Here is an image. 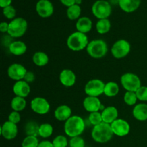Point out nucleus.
Here are the masks:
<instances>
[{
	"label": "nucleus",
	"mask_w": 147,
	"mask_h": 147,
	"mask_svg": "<svg viewBox=\"0 0 147 147\" xmlns=\"http://www.w3.org/2000/svg\"><path fill=\"white\" fill-rule=\"evenodd\" d=\"M86 129L84 119L79 116H72L64 124V131L69 137L80 136Z\"/></svg>",
	"instance_id": "obj_1"
},
{
	"label": "nucleus",
	"mask_w": 147,
	"mask_h": 147,
	"mask_svg": "<svg viewBox=\"0 0 147 147\" xmlns=\"http://www.w3.org/2000/svg\"><path fill=\"white\" fill-rule=\"evenodd\" d=\"M113 135L114 134L111 124L104 122L93 126L91 131V136L93 139L99 144L107 143L113 138Z\"/></svg>",
	"instance_id": "obj_2"
},
{
	"label": "nucleus",
	"mask_w": 147,
	"mask_h": 147,
	"mask_svg": "<svg viewBox=\"0 0 147 147\" xmlns=\"http://www.w3.org/2000/svg\"><path fill=\"white\" fill-rule=\"evenodd\" d=\"M86 51L88 55L94 59H101L106 55L109 47L106 42L101 39H96L88 43Z\"/></svg>",
	"instance_id": "obj_3"
},
{
	"label": "nucleus",
	"mask_w": 147,
	"mask_h": 147,
	"mask_svg": "<svg viewBox=\"0 0 147 147\" xmlns=\"http://www.w3.org/2000/svg\"><path fill=\"white\" fill-rule=\"evenodd\" d=\"M66 43L70 50L78 52L86 49L89 42L86 34L76 31L69 35Z\"/></svg>",
	"instance_id": "obj_4"
},
{
	"label": "nucleus",
	"mask_w": 147,
	"mask_h": 147,
	"mask_svg": "<svg viewBox=\"0 0 147 147\" xmlns=\"http://www.w3.org/2000/svg\"><path fill=\"white\" fill-rule=\"evenodd\" d=\"M28 27V23L22 17H16L9 23L7 34L12 38H20L26 33Z\"/></svg>",
	"instance_id": "obj_5"
},
{
	"label": "nucleus",
	"mask_w": 147,
	"mask_h": 147,
	"mask_svg": "<svg viewBox=\"0 0 147 147\" xmlns=\"http://www.w3.org/2000/svg\"><path fill=\"white\" fill-rule=\"evenodd\" d=\"M121 84L126 91L136 92L142 86V81L137 75L126 73L121 77Z\"/></svg>",
	"instance_id": "obj_6"
},
{
	"label": "nucleus",
	"mask_w": 147,
	"mask_h": 147,
	"mask_svg": "<svg viewBox=\"0 0 147 147\" xmlns=\"http://www.w3.org/2000/svg\"><path fill=\"white\" fill-rule=\"evenodd\" d=\"M111 12V5L106 0H98L92 6V13L98 20L108 19Z\"/></svg>",
	"instance_id": "obj_7"
},
{
	"label": "nucleus",
	"mask_w": 147,
	"mask_h": 147,
	"mask_svg": "<svg viewBox=\"0 0 147 147\" xmlns=\"http://www.w3.org/2000/svg\"><path fill=\"white\" fill-rule=\"evenodd\" d=\"M131 45L124 39H121L113 43L111 48V53L116 59H122L126 57L131 51Z\"/></svg>",
	"instance_id": "obj_8"
},
{
	"label": "nucleus",
	"mask_w": 147,
	"mask_h": 147,
	"mask_svg": "<svg viewBox=\"0 0 147 147\" xmlns=\"http://www.w3.org/2000/svg\"><path fill=\"white\" fill-rule=\"evenodd\" d=\"M106 83L100 79H92L87 82L84 88L85 93L87 96L98 97L104 93Z\"/></svg>",
	"instance_id": "obj_9"
},
{
	"label": "nucleus",
	"mask_w": 147,
	"mask_h": 147,
	"mask_svg": "<svg viewBox=\"0 0 147 147\" xmlns=\"http://www.w3.org/2000/svg\"><path fill=\"white\" fill-rule=\"evenodd\" d=\"M30 107L32 111L37 114L45 115L50 111V105L47 100L42 97H36L30 102Z\"/></svg>",
	"instance_id": "obj_10"
},
{
	"label": "nucleus",
	"mask_w": 147,
	"mask_h": 147,
	"mask_svg": "<svg viewBox=\"0 0 147 147\" xmlns=\"http://www.w3.org/2000/svg\"><path fill=\"white\" fill-rule=\"evenodd\" d=\"M113 134L119 137L127 136L131 130L129 122L122 119H118L111 124Z\"/></svg>",
	"instance_id": "obj_11"
},
{
	"label": "nucleus",
	"mask_w": 147,
	"mask_h": 147,
	"mask_svg": "<svg viewBox=\"0 0 147 147\" xmlns=\"http://www.w3.org/2000/svg\"><path fill=\"white\" fill-rule=\"evenodd\" d=\"M27 73V70L25 67L20 63H13L7 69V75L9 78L15 81L24 80Z\"/></svg>",
	"instance_id": "obj_12"
},
{
	"label": "nucleus",
	"mask_w": 147,
	"mask_h": 147,
	"mask_svg": "<svg viewBox=\"0 0 147 147\" xmlns=\"http://www.w3.org/2000/svg\"><path fill=\"white\" fill-rule=\"evenodd\" d=\"M36 11L40 17L47 18L53 15L54 7L49 0H39L36 4Z\"/></svg>",
	"instance_id": "obj_13"
},
{
	"label": "nucleus",
	"mask_w": 147,
	"mask_h": 147,
	"mask_svg": "<svg viewBox=\"0 0 147 147\" xmlns=\"http://www.w3.org/2000/svg\"><path fill=\"white\" fill-rule=\"evenodd\" d=\"M83 106L85 110L90 113L103 111L106 108L102 105L101 101L98 97H93V96H87L85 98L83 102Z\"/></svg>",
	"instance_id": "obj_14"
},
{
	"label": "nucleus",
	"mask_w": 147,
	"mask_h": 147,
	"mask_svg": "<svg viewBox=\"0 0 147 147\" xmlns=\"http://www.w3.org/2000/svg\"><path fill=\"white\" fill-rule=\"evenodd\" d=\"M1 135L4 139L7 140H12L17 137L18 134V128L17 125L11 122L5 121L1 126Z\"/></svg>",
	"instance_id": "obj_15"
},
{
	"label": "nucleus",
	"mask_w": 147,
	"mask_h": 147,
	"mask_svg": "<svg viewBox=\"0 0 147 147\" xmlns=\"http://www.w3.org/2000/svg\"><path fill=\"white\" fill-rule=\"evenodd\" d=\"M12 90L16 96L24 98L29 96L31 91L29 83L24 80L16 81L13 86Z\"/></svg>",
	"instance_id": "obj_16"
},
{
	"label": "nucleus",
	"mask_w": 147,
	"mask_h": 147,
	"mask_svg": "<svg viewBox=\"0 0 147 147\" xmlns=\"http://www.w3.org/2000/svg\"><path fill=\"white\" fill-rule=\"evenodd\" d=\"M59 79L63 86L70 88L75 85L76 82V76L74 72L69 69L62 70L59 76Z\"/></svg>",
	"instance_id": "obj_17"
},
{
	"label": "nucleus",
	"mask_w": 147,
	"mask_h": 147,
	"mask_svg": "<svg viewBox=\"0 0 147 147\" xmlns=\"http://www.w3.org/2000/svg\"><path fill=\"white\" fill-rule=\"evenodd\" d=\"M101 115L103 122L109 123V124H111L116 119H118L119 111L115 106H110L106 107L102 111Z\"/></svg>",
	"instance_id": "obj_18"
},
{
	"label": "nucleus",
	"mask_w": 147,
	"mask_h": 147,
	"mask_svg": "<svg viewBox=\"0 0 147 147\" xmlns=\"http://www.w3.org/2000/svg\"><path fill=\"white\" fill-rule=\"evenodd\" d=\"M54 116L59 121L65 122L72 116V110L67 105H61L56 108L54 111Z\"/></svg>",
	"instance_id": "obj_19"
},
{
	"label": "nucleus",
	"mask_w": 147,
	"mask_h": 147,
	"mask_svg": "<svg viewBox=\"0 0 147 147\" xmlns=\"http://www.w3.org/2000/svg\"><path fill=\"white\" fill-rule=\"evenodd\" d=\"M132 114L139 121H147V103H141L135 105L132 110Z\"/></svg>",
	"instance_id": "obj_20"
},
{
	"label": "nucleus",
	"mask_w": 147,
	"mask_h": 147,
	"mask_svg": "<svg viewBox=\"0 0 147 147\" xmlns=\"http://www.w3.org/2000/svg\"><path fill=\"white\" fill-rule=\"evenodd\" d=\"M141 2L142 0H119V5L123 11L131 13L139 9Z\"/></svg>",
	"instance_id": "obj_21"
},
{
	"label": "nucleus",
	"mask_w": 147,
	"mask_h": 147,
	"mask_svg": "<svg viewBox=\"0 0 147 147\" xmlns=\"http://www.w3.org/2000/svg\"><path fill=\"white\" fill-rule=\"evenodd\" d=\"M76 30L80 32L87 34L92 30L93 22L92 20L88 17H82L78 20L76 24Z\"/></svg>",
	"instance_id": "obj_22"
},
{
	"label": "nucleus",
	"mask_w": 147,
	"mask_h": 147,
	"mask_svg": "<svg viewBox=\"0 0 147 147\" xmlns=\"http://www.w3.org/2000/svg\"><path fill=\"white\" fill-rule=\"evenodd\" d=\"M8 48L10 53L16 56L22 55L27 52V47L25 43L20 40L13 41Z\"/></svg>",
	"instance_id": "obj_23"
},
{
	"label": "nucleus",
	"mask_w": 147,
	"mask_h": 147,
	"mask_svg": "<svg viewBox=\"0 0 147 147\" xmlns=\"http://www.w3.org/2000/svg\"><path fill=\"white\" fill-rule=\"evenodd\" d=\"M32 62L38 67H43L49 63V57L42 51H37L33 55Z\"/></svg>",
	"instance_id": "obj_24"
},
{
	"label": "nucleus",
	"mask_w": 147,
	"mask_h": 147,
	"mask_svg": "<svg viewBox=\"0 0 147 147\" xmlns=\"http://www.w3.org/2000/svg\"><path fill=\"white\" fill-rule=\"evenodd\" d=\"M119 92V86L115 82L111 81L106 83L104 88L103 94L108 97H115L118 95Z\"/></svg>",
	"instance_id": "obj_25"
},
{
	"label": "nucleus",
	"mask_w": 147,
	"mask_h": 147,
	"mask_svg": "<svg viewBox=\"0 0 147 147\" xmlns=\"http://www.w3.org/2000/svg\"><path fill=\"white\" fill-rule=\"evenodd\" d=\"M111 24L109 19L99 20L96 24V31L100 34H104L109 32L111 30Z\"/></svg>",
	"instance_id": "obj_26"
},
{
	"label": "nucleus",
	"mask_w": 147,
	"mask_h": 147,
	"mask_svg": "<svg viewBox=\"0 0 147 147\" xmlns=\"http://www.w3.org/2000/svg\"><path fill=\"white\" fill-rule=\"evenodd\" d=\"M27 106V102L24 98L15 96L11 101V108L14 111L20 112L24 110Z\"/></svg>",
	"instance_id": "obj_27"
},
{
	"label": "nucleus",
	"mask_w": 147,
	"mask_h": 147,
	"mask_svg": "<svg viewBox=\"0 0 147 147\" xmlns=\"http://www.w3.org/2000/svg\"><path fill=\"white\" fill-rule=\"evenodd\" d=\"M53 133V127L50 123H44L40 125L38 131V136L43 139L50 137Z\"/></svg>",
	"instance_id": "obj_28"
},
{
	"label": "nucleus",
	"mask_w": 147,
	"mask_h": 147,
	"mask_svg": "<svg viewBox=\"0 0 147 147\" xmlns=\"http://www.w3.org/2000/svg\"><path fill=\"white\" fill-rule=\"evenodd\" d=\"M66 14H67V17L69 20H78L80 18V14H81V8H80V5L74 4V5L71 6V7H67Z\"/></svg>",
	"instance_id": "obj_29"
},
{
	"label": "nucleus",
	"mask_w": 147,
	"mask_h": 147,
	"mask_svg": "<svg viewBox=\"0 0 147 147\" xmlns=\"http://www.w3.org/2000/svg\"><path fill=\"white\" fill-rule=\"evenodd\" d=\"M40 125L37 124V123L34 121L27 122L25 125V133L27 136H38V131Z\"/></svg>",
	"instance_id": "obj_30"
},
{
	"label": "nucleus",
	"mask_w": 147,
	"mask_h": 147,
	"mask_svg": "<svg viewBox=\"0 0 147 147\" xmlns=\"http://www.w3.org/2000/svg\"><path fill=\"white\" fill-rule=\"evenodd\" d=\"M39 144L37 136H27L22 142V147H37Z\"/></svg>",
	"instance_id": "obj_31"
},
{
	"label": "nucleus",
	"mask_w": 147,
	"mask_h": 147,
	"mask_svg": "<svg viewBox=\"0 0 147 147\" xmlns=\"http://www.w3.org/2000/svg\"><path fill=\"white\" fill-rule=\"evenodd\" d=\"M137 96L135 92L126 91L123 96V101L128 106H134L137 103Z\"/></svg>",
	"instance_id": "obj_32"
},
{
	"label": "nucleus",
	"mask_w": 147,
	"mask_h": 147,
	"mask_svg": "<svg viewBox=\"0 0 147 147\" xmlns=\"http://www.w3.org/2000/svg\"><path fill=\"white\" fill-rule=\"evenodd\" d=\"M53 144L54 147H68L69 142L67 137L63 135H58L55 136L53 140Z\"/></svg>",
	"instance_id": "obj_33"
},
{
	"label": "nucleus",
	"mask_w": 147,
	"mask_h": 147,
	"mask_svg": "<svg viewBox=\"0 0 147 147\" xmlns=\"http://www.w3.org/2000/svg\"><path fill=\"white\" fill-rule=\"evenodd\" d=\"M88 121L90 124L93 125V126H97V125L103 122L101 112L97 111L90 113L88 116Z\"/></svg>",
	"instance_id": "obj_34"
},
{
	"label": "nucleus",
	"mask_w": 147,
	"mask_h": 147,
	"mask_svg": "<svg viewBox=\"0 0 147 147\" xmlns=\"http://www.w3.org/2000/svg\"><path fill=\"white\" fill-rule=\"evenodd\" d=\"M85 146H86V142L80 136L72 137L69 140L70 147H85Z\"/></svg>",
	"instance_id": "obj_35"
},
{
	"label": "nucleus",
	"mask_w": 147,
	"mask_h": 147,
	"mask_svg": "<svg viewBox=\"0 0 147 147\" xmlns=\"http://www.w3.org/2000/svg\"><path fill=\"white\" fill-rule=\"evenodd\" d=\"M16 14H17V11L13 6L10 5L3 9V14L6 18L9 19V20H12L16 18Z\"/></svg>",
	"instance_id": "obj_36"
},
{
	"label": "nucleus",
	"mask_w": 147,
	"mask_h": 147,
	"mask_svg": "<svg viewBox=\"0 0 147 147\" xmlns=\"http://www.w3.org/2000/svg\"><path fill=\"white\" fill-rule=\"evenodd\" d=\"M138 100L142 102L147 101V86H142L136 92Z\"/></svg>",
	"instance_id": "obj_37"
},
{
	"label": "nucleus",
	"mask_w": 147,
	"mask_h": 147,
	"mask_svg": "<svg viewBox=\"0 0 147 147\" xmlns=\"http://www.w3.org/2000/svg\"><path fill=\"white\" fill-rule=\"evenodd\" d=\"M8 121L17 125V123H20L21 121V116L20 114V112L14 111H11L8 116Z\"/></svg>",
	"instance_id": "obj_38"
},
{
	"label": "nucleus",
	"mask_w": 147,
	"mask_h": 147,
	"mask_svg": "<svg viewBox=\"0 0 147 147\" xmlns=\"http://www.w3.org/2000/svg\"><path fill=\"white\" fill-rule=\"evenodd\" d=\"M34 79H35L34 73L31 71H27V73H26L25 76H24V80H25L27 83H32V82L34 80Z\"/></svg>",
	"instance_id": "obj_39"
},
{
	"label": "nucleus",
	"mask_w": 147,
	"mask_h": 147,
	"mask_svg": "<svg viewBox=\"0 0 147 147\" xmlns=\"http://www.w3.org/2000/svg\"><path fill=\"white\" fill-rule=\"evenodd\" d=\"M9 30V23L6 22H2L0 24V31L2 33H7Z\"/></svg>",
	"instance_id": "obj_40"
},
{
	"label": "nucleus",
	"mask_w": 147,
	"mask_h": 147,
	"mask_svg": "<svg viewBox=\"0 0 147 147\" xmlns=\"http://www.w3.org/2000/svg\"><path fill=\"white\" fill-rule=\"evenodd\" d=\"M37 147H54V146H53V142H50V141L47 140H44L40 142V144H39Z\"/></svg>",
	"instance_id": "obj_41"
},
{
	"label": "nucleus",
	"mask_w": 147,
	"mask_h": 147,
	"mask_svg": "<svg viewBox=\"0 0 147 147\" xmlns=\"http://www.w3.org/2000/svg\"><path fill=\"white\" fill-rule=\"evenodd\" d=\"M60 1L63 5H65V7H69L76 4V0H60Z\"/></svg>",
	"instance_id": "obj_42"
},
{
	"label": "nucleus",
	"mask_w": 147,
	"mask_h": 147,
	"mask_svg": "<svg viewBox=\"0 0 147 147\" xmlns=\"http://www.w3.org/2000/svg\"><path fill=\"white\" fill-rule=\"evenodd\" d=\"M12 0H0V7L1 8H5V7L10 6L11 4Z\"/></svg>",
	"instance_id": "obj_43"
},
{
	"label": "nucleus",
	"mask_w": 147,
	"mask_h": 147,
	"mask_svg": "<svg viewBox=\"0 0 147 147\" xmlns=\"http://www.w3.org/2000/svg\"><path fill=\"white\" fill-rule=\"evenodd\" d=\"M82 3V0H76V4H78V5H80Z\"/></svg>",
	"instance_id": "obj_44"
},
{
	"label": "nucleus",
	"mask_w": 147,
	"mask_h": 147,
	"mask_svg": "<svg viewBox=\"0 0 147 147\" xmlns=\"http://www.w3.org/2000/svg\"><path fill=\"white\" fill-rule=\"evenodd\" d=\"M69 147H70V146H69Z\"/></svg>",
	"instance_id": "obj_45"
}]
</instances>
